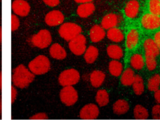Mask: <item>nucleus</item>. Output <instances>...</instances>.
<instances>
[{"instance_id":"nucleus-1","label":"nucleus","mask_w":160,"mask_h":120,"mask_svg":"<svg viewBox=\"0 0 160 120\" xmlns=\"http://www.w3.org/2000/svg\"><path fill=\"white\" fill-rule=\"evenodd\" d=\"M34 74L29 71L23 65L18 66L12 76V81L15 86L20 88L27 87L34 80Z\"/></svg>"},{"instance_id":"nucleus-2","label":"nucleus","mask_w":160,"mask_h":120,"mask_svg":"<svg viewBox=\"0 0 160 120\" xmlns=\"http://www.w3.org/2000/svg\"><path fill=\"white\" fill-rule=\"evenodd\" d=\"M49 58L42 55L37 56L28 65L29 69L34 75H42L47 73L50 69Z\"/></svg>"},{"instance_id":"nucleus-3","label":"nucleus","mask_w":160,"mask_h":120,"mask_svg":"<svg viewBox=\"0 0 160 120\" xmlns=\"http://www.w3.org/2000/svg\"><path fill=\"white\" fill-rule=\"evenodd\" d=\"M58 32L62 39L66 41H70L81 33L82 29L77 24L73 22H65L62 24L60 26Z\"/></svg>"},{"instance_id":"nucleus-4","label":"nucleus","mask_w":160,"mask_h":120,"mask_svg":"<svg viewBox=\"0 0 160 120\" xmlns=\"http://www.w3.org/2000/svg\"><path fill=\"white\" fill-rule=\"evenodd\" d=\"M80 74L78 70L70 68L64 70L59 76V83L63 86H72L79 82Z\"/></svg>"},{"instance_id":"nucleus-5","label":"nucleus","mask_w":160,"mask_h":120,"mask_svg":"<svg viewBox=\"0 0 160 120\" xmlns=\"http://www.w3.org/2000/svg\"><path fill=\"white\" fill-rule=\"evenodd\" d=\"M31 42L35 46L40 48L48 47L52 42V37L50 32L46 29H42L31 38Z\"/></svg>"},{"instance_id":"nucleus-6","label":"nucleus","mask_w":160,"mask_h":120,"mask_svg":"<svg viewBox=\"0 0 160 120\" xmlns=\"http://www.w3.org/2000/svg\"><path fill=\"white\" fill-rule=\"evenodd\" d=\"M60 99L66 106H70L74 104L78 99L77 91L72 86H66L60 91Z\"/></svg>"},{"instance_id":"nucleus-7","label":"nucleus","mask_w":160,"mask_h":120,"mask_svg":"<svg viewBox=\"0 0 160 120\" xmlns=\"http://www.w3.org/2000/svg\"><path fill=\"white\" fill-rule=\"evenodd\" d=\"M69 48L70 50L76 55H81L84 54L86 49V39L81 34H79L69 42Z\"/></svg>"},{"instance_id":"nucleus-8","label":"nucleus","mask_w":160,"mask_h":120,"mask_svg":"<svg viewBox=\"0 0 160 120\" xmlns=\"http://www.w3.org/2000/svg\"><path fill=\"white\" fill-rule=\"evenodd\" d=\"M140 22L142 27L146 30H156L160 27V16L146 13L141 17Z\"/></svg>"},{"instance_id":"nucleus-9","label":"nucleus","mask_w":160,"mask_h":120,"mask_svg":"<svg viewBox=\"0 0 160 120\" xmlns=\"http://www.w3.org/2000/svg\"><path fill=\"white\" fill-rule=\"evenodd\" d=\"M99 114L98 106L95 104L89 103L84 106L79 112V117L82 119H95Z\"/></svg>"},{"instance_id":"nucleus-10","label":"nucleus","mask_w":160,"mask_h":120,"mask_svg":"<svg viewBox=\"0 0 160 120\" xmlns=\"http://www.w3.org/2000/svg\"><path fill=\"white\" fill-rule=\"evenodd\" d=\"M122 21L121 17L115 13H109L104 16L101 21V27L106 30L112 27H116Z\"/></svg>"},{"instance_id":"nucleus-11","label":"nucleus","mask_w":160,"mask_h":120,"mask_svg":"<svg viewBox=\"0 0 160 120\" xmlns=\"http://www.w3.org/2000/svg\"><path fill=\"white\" fill-rule=\"evenodd\" d=\"M11 7L14 14L21 17L28 16L31 9L30 5L25 0H14L12 2Z\"/></svg>"},{"instance_id":"nucleus-12","label":"nucleus","mask_w":160,"mask_h":120,"mask_svg":"<svg viewBox=\"0 0 160 120\" xmlns=\"http://www.w3.org/2000/svg\"><path fill=\"white\" fill-rule=\"evenodd\" d=\"M64 20L63 14L58 10H52L45 16V22L49 26H57L62 24Z\"/></svg>"},{"instance_id":"nucleus-13","label":"nucleus","mask_w":160,"mask_h":120,"mask_svg":"<svg viewBox=\"0 0 160 120\" xmlns=\"http://www.w3.org/2000/svg\"><path fill=\"white\" fill-rule=\"evenodd\" d=\"M140 4L137 0L129 1L124 9V13L125 16L129 19H135L139 12Z\"/></svg>"},{"instance_id":"nucleus-14","label":"nucleus","mask_w":160,"mask_h":120,"mask_svg":"<svg viewBox=\"0 0 160 120\" xmlns=\"http://www.w3.org/2000/svg\"><path fill=\"white\" fill-rule=\"evenodd\" d=\"M139 42V33L135 28L131 29L126 34V46L129 50L135 48Z\"/></svg>"},{"instance_id":"nucleus-15","label":"nucleus","mask_w":160,"mask_h":120,"mask_svg":"<svg viewBox=\"0 0 160 120\" xmlns=\"http://www.w3.org/2000/svg\"><path fill=\"white\" fill-rule=\"evenodd\" d=\"M143 48L145 52L144 55H149L156 58L160 53V49L152 39L149 38L146 39L143 43Z\"/></svg>"},{"instance_id":"nucleus-16","label":"nucleus","mask_w":160,"mask_h":120,"mask_svg":"<svg viewBox=\"0 0 160 120\" xmlns=\"http://www.w3.org/2000/svg\"><path fill=\"white\" fill-rule=\"evenodd\" d=\"M106 36L104 29L99 25H93L89 30V38L92 42H98L102 40Z\"/></svg>"},{"instance_id":"nucleus-17","label":"nucleus","mask_w":160,"mask_h":120,"mask_svg":"<svg viewBox=\"0 0 160 120\" xmlns=\"http://www.w3.org/2000/svg\"><path fill=\"white\" fill-rule=\"evenodd\" d=\"M94 10L95 6L91 2L82 3L78 7L77 14L80 17L86 18L91 16Z\"/></svg>"},{"instance_id":"nucleus-18","label":"nucleus","mask_w":160,"mask_h":120,"mask_svg":"<svg viewBox=\"0 0 160 120\" xmlns=\"http://www.w3.org/2000/svg\"><path fill=\"white\" fill-rule=\"evenodd\" d=\"M51 56L57 60H62L66 57V52L65 49L59 44H53L49 48Z\"/></svg>"},{"instance_id":"nucleus-19","label":"nucleus","mask_w":160,"mask_h":120,"mask_svg":"<svg viewBox=\"0 0 160 120\" xmlns=\"http://www.w3.org/2000/svg\"><path fill=\"white\" fill-rule=\"evenodd\" d=\"M105 73L101 70H94L90 75L89 80L91 84L94 88H98L101 86L104 80H105Z\"/></svg>"},{"instance_id":"nucleus-20","label":"nucleus","mask_w":160,"mask_h":120,"mask_svg":"<svg viewBox=\"0 0 160 120\" xmlns=\"http://www.w3.org/2000/svg\"><path fill=\"white\" fill-rule=\"evenodd\" d=\"M129 109V104L124 99L117 100L112 106L113 112L118 115H121L126 113Z\"/></svg>"},{"instance_id":"nucleus-21","label":"nucleus","mask_w":160,"mask_h":120,"mask_svg":"<svg viewBox=\"0 0 160 120\" xmlns=\"http://www.w3.org/2000/svg\"><path fill=\"white\" fill-rule=\"evenodd\" d=\"M108 38L114 42H121L124 40V35L122 30L117 27H112L108 30L106 32Z\"/></svg>"},{"instance_id":"nucleus-22","label":"nucleus","mask_w":160,"mask_h":120,"mask_svg":"<svg viewBox=\"0 0 160 120\" xmlns=\"http://www.w3.org/2000/svg\"><path fill=\"white\" fill-rule=\"evenodd\" d=\"M98 49L93 45H90L88 48H86L84 53V58L86 63H92L98 58Z\"/></svg>"},{"instance_id":"nucleus-23","label":"nucleus","mask_w":160,"mask_h":120,"mask_svg":"<svg viewBox=\"0 0 160 120\" xmlns=\"http://www.w3.org/2000/svg\"><path fill=\"white\" fill-rule=\"evenodd\" d=\"M121 75V83L122 85L124 86L132 85L135 78L134 72L132 68H127L122 72Z\"/></svg>"},{"instance_id":"nucleus-24","label":"nucleus","mask_w":160,"mask_h":120,"mask_svg":"<svg viewBox=\"0 0 160 120\" xmlns=\"http://www.w3.org/2000/svg\"><path fill=\"white\" fill-rule=\"evenodd\" d=\"M106 50L108 56L114 60H119L123 57L124 55L122 48L118 45H109L107 47Z\"/></svg>"},{"instance_id":"nucleus-25","label":"nucleus","mask_w":160,"mask_h":120,"mask_svg":"<svg viewBox=\"0 0 160 120\" xmlns=\"http://www.w3.org/2000/svg\"><path fill=\"white\" fill-rule=\"evenodd\" d=\"M130 65L135 70H140L145 65L144 57L140 53H134L130 58Z\"/></svg>"},{"instance_id":"nucleus-26","label":"nucleus","mask_w":160,"mask_h":120,"mask_svg":"<svg viewBox=\"0 0 160 120\" xmlns=\"http://www.w3.org/2000/svg\"><path fill=\"white\" fill-rule=\"evenodd\" d=\"M96 101L99 106H105L109 102V96L108 91L104 89L99 90L96 95Z\"/></svg>"},{"instance_id":"nucleus-27","label":"nucleus","mask_w":160,"mask_h":120,"mask_svg":"<svg viewBox=\"0 0 160 120\" xmlns=\"http://www.w3.org/2000/svg\"><path fill=\"white\" fill-rule=\"evenodd\" d=\"M108 68L109 73L114 76H120L122 72L123 69L122 63L117 60H111L109 63Z\"/></svg>"},{"instance_id":"nucleus-28","label":"nucleus","mask_w":160,"mask_h":120,"mask_svg":"<svg viewBox=\"0 0 160 120\" xmlns=\"http://www.w3.org/2000/svg\"><path fill=\"white\" fill-rule=\"evenodd\" d=\"M132 85L133 91L136 95H141L142 94L144 91V84L143 79L140 75H135V78Z\"/></svg>"},{"instance_id":"nucleus-29","label":"nucleus","mask_w":160,"mask_h":120,"mask_svg":"<svg viewBox=\"0 0 160 120\" xmlns=\"http://www.w3.org/2000/svg\"><path fill=\"white\" fill-rule=\"evenodd\" d=\"M134 117L136 119H146L149 117V113L144 106L137 104L133 110Z\"/></svg>"},{"instance_id":"nucleus-30","label":"nucleus","mask_w":160,"mask_h":120,"mask_svg":"<svg viewBox=\"0 0 160 120\" xmlns=\"http://www.w3.org/2000/svg\"><path fill=\"white\" fill-rule=\"evenodd\" d=\"M160 86V75L159 74H154L151 76L148 82V88L150 91H156Z\"/></svg>"},{"instance_id":"nucleus-31","label":"nucleus","mask_w":160,"mask_h":120,"mask_svg":"<svg viewBox=\"0 0 160 120\" xmlns=\"http://www.w3.org/2000/svg\"><path fill=\"white\" fill-rule=\"evenodd\" d=\"M148 9L149 13L160 16V0H149Z\"/></svg>"},{"instance_id":"nucleus-32","label":"nucleus","mask_w":160,"mask_h":120,"mask_svg":"<svg viewBox=\"0 0 160 120\" xmlns=\"http://www.w3.org/2000/svg\"><path fill=\"white\" fill-rule=\"evenodd\" d=\"M144 61L145 65L149 71H153L156 69L157 67V61L155 57L149 55H144Z\"/></svg>"},{"instance_id":"nucleus-33","label":"nucleus","mask_w":160,"mask_h":120,"mask_svg":"<svg viewBox=\"0 0 160 120\" xmlns=\"http://www.w3.org/2000/svg\"><path fill=\"white\" fill-rule=\"evenodd\" d=\"M20 22L18 16L15 14H11V30L14 31L17 30L19 26Z\"/></svg>"},{"instance_id":"nucleus-34","label":"nucleus","mask_w":160,"mask_h":120,"mask_svg":"<svg viewBox=\"0 0 160 120\" xmlns=\"http://www.w3.org/2000/svg\"><path fill=\"white\" fill-rule=\"evenodd\" d=\"M152 118L154 119H160V104H156L152 108Z\"/></svg>"},{"instance_id":"nucleus-35","label":"nucleus","mask_w":160,"mask_h":120,"mask_svg":"<svg viewBox=\"0 0 160 120\" xmlns=\"http://www.w3.org/2000/svg\"><path fill=\"white\" fill-rule=\"evenodd\" d=\"M31 119H47L48 116L45 113H40L36 114L33 115L32 117L30 118Z\"/></svg>"},{"instance_id":"nucleus-36","label":"nucleus","mask_w":160,"mask_h":120,"mask_svg":"<svg viewBox=\"0 0 160 120\" xmlns=\"http://www.w3.org/2000/svg\"><path fill=\"white\" fill-rule=\"evenodd\" d=\"M43 2L50 7H55L59 4L60 0H42Z\"/></svg>"},{"instance_id":"nucleus-37","label":"nucleus","mask_w":160,"mask_h":120,"mask_svg":"<svg viewBox=\"0 0 160 120\" xmlns=\"http://www.w3.org/2000/svg\"><path fill=\"white\" fill-rule=\"evenodd\" d=\"M154 42L158 47V48L160 49V30L156 32L154 35V39H153Z\"/></svg>"},{"instance_id":"nucleus-38","label":"nucleus","mask_w":160,"mask_h":120,"mask_svg":"<svg viewBox=\"0 0 160 120\" xmlns=\"http://www.w3.org/2000/svg\"><path fill=\"white\" fill-rule=\"evenodd\" d=\"M154 97L155 99V101L157 103L160 104V90L158 89L156 91H154Z\"/></svg>"},{"instance_id":"nucleus-39","label":"nucleus","mask_w":160,"mask_h":120,"mask_svg":"<svg viewBox=\"0 0 160 120\" xmlns=\"http://www.w3.org/2000/svg\"><path fill=\"white\" fill-rule=\"evenodd\" d=\"M11 99H12V103H13L16 99V95H17V91L16 88L14 86L11 87Z\"/></svg>"},{"instance_id":"nucleus-40","label":"nucleus","mask_w":160,"mask_h":120,"mask_svg":"<svg viewBox=\"0 0 160 120\" xmlns=\"http://www.w3.org/2000/svg\"><path fill=\"white\" fill-rule=\"evenodd\" d=\"M75 2H76L77 3H86V2H92L93 0H74Z\"/></svg>"},{"instance_id":"nucleus-41","label":"nucleus","mask_w":160,"mask_h":120,"mask_svg":"<svg viewBox=\"0 0 160 120\" xmlns=\"http://www.w3.org/2000/svg\"><path fill=\"white\" fill-rule=\"evenodd\" d=\"M2 88V73L0 72V90Z\"/></svg>"},{"instance_id":"nucleus-42","label":"nucleus","mask_w":160,"mask_h":120,"mask_svg":"<svg viewBox=\"0 0 160 120\" xmlns=\"http://www.w3.org/2000/svg\"><path fill=\"white\" fill-rule=\"evenodd\" d=\"M2 41V29L1 27H0V44H1Z\"/></svg>"},{"instance_id":"nucleus-43","label":"nucleus","mask_w":160,"mask_h":120,"mask_svg":"<svg viewBox=\"0 0 160 120\" xmlns=\"http://www.w3.org/2000/svg\"><path fill=\"white\" fill-rule=\"evenodd\" d=\"M1 111V98H0V113Z\"/></svg>"},{"instance_id":"nucleus-44","label":"nucleus","mask_w":160,"mask_h":120,"mask_svg":"<svg viewBox=\"0 0 160 120\" xmlns=\"http://www.w3.org/2000/svg\"><path fill=\"white\" fill-rule=\"evenodd\" d=\"M0 1H1V0H0Z\"/></svg>"}]
</instances>
